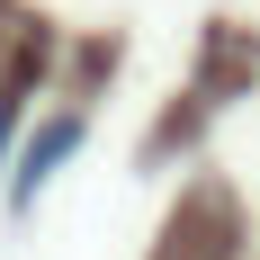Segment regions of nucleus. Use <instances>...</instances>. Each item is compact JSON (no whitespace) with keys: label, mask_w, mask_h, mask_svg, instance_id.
<instances>
[{"label":"nucleus","mask_w":260,"mask_h":260,"mask_svg":"<svg viewBox=\"0 0 260 260\" xmlns=\"http://www.w3.org/2000/svg\"><path fill=\"white\" fill-rule=\"evenodd\" d=\"M72 144H81V117H72V108H63V117H45V135H36V144L18 153V171H9V207H36V188L63 171V153H72Z\"/></svg>","instance_id":"obj_1"}]
</instances>
